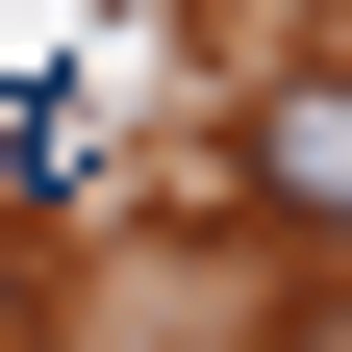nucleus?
Masks as SVG:
<instances>
[{"label": "nucleus", "mask_w": 352, "mask_h": 352, "mask_svg": "<svg viewBox=\"0 0 352 352\" xmlns=\"http://www.w3.org/2000/svg\"><path fill=\"white\" fill-rule=\"evenodd\" d=\"M0 327H25V252H0Z\"/></svg>", "instance_id": "obj_2"}, {"label": "nucleus", "mask_w": 352, "mask_h": 352, "mask_svg": "<svg viewBox=\"0 0 352 352\" xmlns=\"http://www.w3.org/2000/svg\"><path fill=\"white\" fill-rule=\"evenodd\" d=\"M252 227H352V76H277L252 101Z\"/></svg>", "instance_id": "obj_1"}]
</instances>
